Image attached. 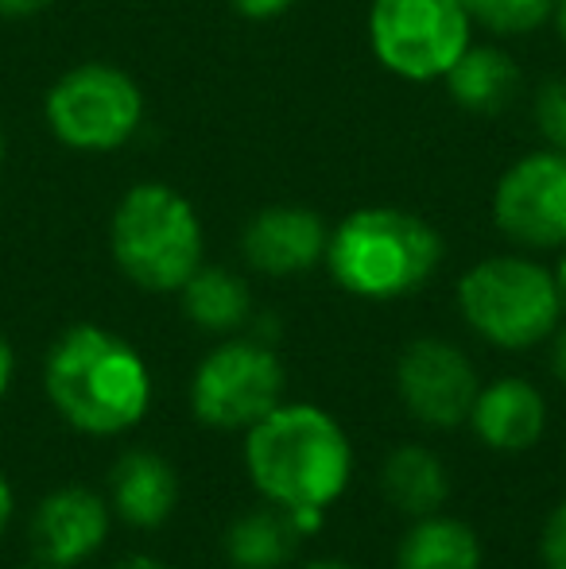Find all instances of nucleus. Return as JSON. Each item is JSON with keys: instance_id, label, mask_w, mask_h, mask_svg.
I'll return each instance as SVG.
<instances>
[{"instance_id": "1", "label": "nucleus", "mask_w": 566, "mask_h": 569, "mask_svg": "<svg viewBox=\"0 0 566 569\" xmlns=\"http://www.w3.org/2000/svg\"><path fill=\"white\" fill-rule=\"evenodd\" d=\"M43 383L54 411L82 435H125L151 407L148 365L106 326H70L47 352Z\"/></svg>"}, {"instance_id": "2", "label": "nucleus", "mask_w": 566, "mask_h": 569, "mask_svg": "<svg viewBox=\"0 0 566 569\" xmlns=\"http://www.w3.org/2000/svg\"><path fill=\"white\" fill-rule=\"evenodd\" d=\"M245 465L268 503L284 511H326L349 485L354 446L322 407L280 403L249 427Z\"/></svg>"}, {"instance_id": "3", "label": "nucleus", "mask_w": 566, "mask_h": 569, "mask_svg": "<svg viewBox=\"0 0 566 569\" xmlns=\"http://www.w3.org/2000/svg\"><path fill=\"white\" fill-rule=\"evenodd\" d=\"M322 263L341 291L393 302L430 283L443 263V237L400 206H361L330 229Z\"/></svg>"}, {"instance_id": "4", "label": "nucleus", "mask_w": 566, "mask_h": 569, "mask_svg": "<svg viewBox=\"0 0 566 569\" xmlns=\"http://www.w3.org/2000/svg\"><path fill=\"white\" fill-rule=\"evenodd\" d=\"M109 252L121 276L140 291L179 295L202 268V218L182 190L167 182H137L121 194L109 221Z\"/></svg>"}, {"instance_id": "5", "label": "nucleus", "mask_w": 566, "mask_h": 569, "mask_svg": "<svg viewBox=\"0 0 566 569\" xmlns=\"http://www.w3.org/2000/svg\"><path fill=\"white\" fill-rule=\"evenodd\" d=\"M466 326L497 349H532L559 330L563 291L555 271L532 256H489L458 279Z\"/></svg>"}, {"instance_id": "6", "label": "nucleus", "mask_w": 566, "mask_h": 569, "mask_svg": "<svg viewBox=\"0 0 566 569\" xmlns=\"http://www.w3.org/2000/svg\"><path fill=\"white\" fill-rule=\"evenodd\" d=\"M43 120L62 148L109 156L137 140L143 124V90L117 62H78L47 90Z\"/></svg>"}, {"instance_id": "7", "label": "nucleus", "mask_w": 566, "mask_h": 569, "mask_svg": "<svg viewBox=\"0 0 566 569\" xmlns=\"http://www.w3.org/2000/svg\"><path fill=\"white\" fill-rule=\"evenodd\" d=\"M373 59L400 82H443L474 43L461 0H369L365 20Z\"/></svg>"}, {"instance_id": "8", "label": "nucleus", "mask_w": 566, "mask_h": 569, "mask_svg": "<svg viewBox=\"0 0 566 569\" xmlns=\"http://www.w3.org/2000/svg\"><path fill=\"white\" fill-rule=\"evenodd\" d=\"M284 365L265 341L234 338L206 352L190 380V407L214 430H249L280 407Z\"/></svg>"}, {"instance_id": "9", "label": "nucleus", "mask_w": 566, "mask_h": 569, "mask_svg": "<svg viewBox=\"0 0 566 569\" xmlns=\"http://www.w3.org/2000/svg\"><path fill=\"white\" fill-rule=\"evenodd\" d=\"M493 226L516 248H566V151L536 148L513 159L493 187Z\"/></svg>"}, {"instance_id": "10", "label": "nucleus", "mask_w": 566, "mask_h": 569, "mask_svg": "<svg viewBox=\"0 0 566 569\" xmlns=\"http://www.w3.org/2000/svg\"><path fill=\"white\" fill-rule=\"evenodd\" d=\"M396 388L404 407L435 430H454L458 422H466L481 391L466 352L438 338H419L400 352Z\"/></svg>"}, {"instance_id": "11", "label": "nucleus", "mask_w": 566, "mask_h": 569, "mask_svg": "<svg viewBox=\"0 0 566 569\" xmlns=\"http://www.w3.org/2000/svg\"><path fill=\"white\" fill-rule=\"evenodd\" d=\"M326 240H330V229L315 210L280 202L252 213L241 232V252L260 276L287 279L326 260Z\"/></svg>"}, {"instance_id": "12", "label": "nucleus", "mask_w": 566, "mask_h": 569, "mask_svg": "<svg viewBox=\"0 0 566 569\" xmlns=\"http://www.w3.org/2000/svg\"><path fill=\"white\" fill-rule=\"evenodd\" d=\"M109 535V508L82 485L54 488L31 516V550L39 562L70 569L93 555Z\"/></svg>"}, {"instance_id": "13", "label": "nucleus", "mask_w": 566, "mask_h": 569, "mask_svg": "<svg viewBox=\"0 0 566 569\" xmlns=\"http://www.w3.org/2000/svg\"><path fill=\"white\" fill-rule=\"evenodd\" d=\"M477 438L500 453H520L539 442L547 427V403L528 380L505 376L489 388L477 391L474 411H469Z\"/></svg>"}, {"instance_id": "14", "label": "nucleus", "mask_w": 566, "mask_h": 569, "mask_svg": "<svg viewBox=\"0 0 566 569\" xmlns=\"http://www.w3.org/2000/svg\"><path fill=\"white\" fill-rule=\"evenodd\" d=\"M109 488H113V508L125 523L132 527H151L167 523L179 503V477L167 465V457L151 453V450H129L121 461L113 465V477H109Z\"/></svg>"}, {"instance_id": "15", "label": "nucleus", "mask_w": 566, "mask_h": 569, "mask_svg": "<svg viewBox=\"0 0 566 569\" xmlns=\"http://www.w3.org/2000/svg\"><path fill=\"white\" fill-rule=\"evenodd\" d=\"M443 82L458 109L489 117L516 101V93H520V67H516V59L505 47L469 43L466 54L454 62Z\"/></svg>"}, {"instance_id": "16", "label": "nucleus", "mask_w": 566, "mask_h": 569, "mask_svg": "<svg viewBox=\"0 0 566 569\" xmlns=\"http://www.w3.org/2000/svg\"><path fill=\"white\" fill-rule=\"evenodd\" d=\"M182 315L210 333H234L249 322L252 291L237 271L229 268H198L187 283L179 287Z\"/></svg>"}, {"instance_id": "17", "label": "nucleus", "mask_w": 566, "mask_h": 569, "mask_svg": "<svg viewBox=\"0 0 566 569\" xmlns=\"http://www.w3.org/2000/svg\"><path fill=\"white\" fill-rule=\"evenodd\" d=\"M396 569H481V542L458 519L424 516L404 535Z\"/></svg>"}, {"instance_id": "18", "label": "nucleus", "mask_w": 566, "mask_h": 569, "mask_svg": "<svg viewBox=\"0 0 566 569\" xmlns=\"http://www.w3.org/2000/svg\"><path fill=\"white\" fill-rule=\"evenodd\" d=\"M385 492L404 516H435L450 496V477L427 446H400L385 465Z\"/></svg>"}, {"instance_id": "19", "label": "nucleus", "mask_w": 566, "mask_h": 569, "mask_svg": "<svg viewBox=\"0 0 566 569\" xmlns=\"http://www.w3.org/2000/svg\"><path fill=\"white\" fill-rule=\"evenodd\" d=\"M302 535L295 531V523L287 519L284 508H260V511H245L226 535V550L229 562L237 569H280L291 558L295 542Z\"/></svg>"}, {"instance_id": "20", "label": "nucleus", "mask_w": 566, "mask_h": 569, "mask_svg": "<svg viewBox=\"0 0 566 569\" xmlns=\"http://www.w3.org/2000/svg\"><path fill=\"white\" fill-rule=\"evenodd\" d=\"M474 20V28H485L497 39L532 36L536 28L552 23L555 0H461Z\"/></svg>"}, {"instance_id": "21", "label": "nucleus", "mask_w": 566, "mask_h": 569, "mask_svg": "<svg viewBox=\"0 0 566 569\" xmlns=\"http://www.w3.org/2000/svg\"><path fill=\"white\" fill-rule=\"evenodd\" d=\"M532 120H536L544 148L566 151V78H552L539 86L532 101Z\"/></svg>"}, {"instance_id": "22", "label": "nucleus", "mask_w": 566, "mask_h": 569, "mask_svg": "<svg viewBox=\"0 0 566 569\" xmlns=\"http://www.w3.org/2000/svg\"><path fill=\"white\" fill-rule=\"evenodd\" d=\"M544 566L566 569V500L552 511L544 527Z\"/></svg>"}, {"instance_id": "23", "label": "nucleus", "mask_w": 566, "mask_h": 569, "mask_svg": "<svg viewBox=\"0 0 566 569\" xmlns=\"http://www.w3.org/2000/svg\"><path fill=\"white\" fill-rule=\"evenodd\" d=\"M234 12L241 20H252V23H268V20H280L284 12H291L299 0H229Z\"/></svg>"}, {"instance_id": "24", "label": "nucleus", "mask_w": 566, "mask_h": 569, "mask_svg": "<svg viewBox=\"0 0 566 569\" xmlns=\"http://www.w3.org/2000/svg\"><path fill=\"white\" fill-rule=\"evenodd\" d=\"M54 0H0V16L4 20H31V16L47 12Z\"/></svg>"}, {"instance_id": "25", "label": "nucleus", "mask_w": 566, "mask_h": 569, "mask_svg": "<svg viewBox=\"0 0 566 569\" xmlns=\"http://www.w3.org/2000/svg\"><path fill=\"white\" fill-rule=\"evenodd\" d=\"M552 372L566 383V326L552 333Z\"/></svg>"}, {"instance_id": "26", "label": "nucleus", "mask_w": 566, "mask_h": 569, "mask_svg": "<svg viewBox=\"0 0 566 569\" xmlns=\"http://www.w3.org/2000/svg\"><path fill=\"white\" fill-rule=\"evenodd\" d=\"M12 372H16V357H12V345L4 341V333H0V399H4L8 383H12Z\"/></svg>"}, {"instance_id": "27", "label": "nucleus", "mask_w": 566, "mask_h": 569, "mask_svg": "<svg viewBox=\"0 0 566 569\" xmlns=\"http://www.w3.org/2000/svg\"><path fill=\"white\" fill-rule=\"evenodd\" d=\"M12 508H16V500H12V485H8L4 472H0V535H4L8 519H12Z\"/></svg>"}, {"instance_id": "28", "label": "nucleus", "mask_w": 566, "mask_h": 569, "mask_svg": "<svg viewBox=\"0 0 566 569\" xmlns=\"http://www.w3.org/2000/svg\"><path fill=\"white\" fill-rule=\"evenodd\" d=\"M113 569H167V566L156 562V558H125V562H117Z\"/></svg>"}, {"instance_id": "29", "label": "nucleus", "mask_w": 566, "mask_h": 569, "mask_svg": "<svg viewBox=\"0 0 566 569\" xmlns=\"http://www.w3.org/2000/svg\"><path fill=\"white\" fill-rule=\"evenodd\" d=\"M552 23H555V31H559V39H563V43H566V0H555Z\"/></svg>"}, {"instance_id": "30", "label": "nucleus", "mask_w": 566, "mask_h": 569, "mask_svg": "<svg viewBox=\"0 0 566 569\" xmlns=\"http://www.w3.org/2000/svg\"><path fill=\"white\" fill-rule=\"evenodd\" d=\"M555 279H559V291H563V307H566V248H563V260L555 268Z\"/></svg>"}, {"instance_id": "31", "label": "nucleus", "mask_w": 566, "mask_h": 569, "mask_svg": "<svg viewBox=\"0 0 566 569\" xmlns=\"http://www.w3.org/2000/svg\"><path fill=\"white\" fill-rule=\"evenodd\" d=\"M302 569H354V566H346V562H310Z\"/></svg>"}, {"instance_id": "32", "label": "nucleus", "mask_w": 566, "mask_h": 569, "mask_svg": "<svg viewBox=\"0 0 566 569\" xmlns=\"http://www.w3.org/2000/svg\"><path fill=\"white\" fill-rule=\"evenodd\" d=\"M4 156H8V148H4V128H0V174H4Z\"/></svg>"}, {"instance_id": "33", "label": "nucleus", "mask_w": 566, "mask_h": 569, "mask_svg": "<svg viewBox=\"0 0 566 569\" xmlns=\"http://www.w3.org/2000/svg\"><path fill=\"white\" fill-rule=\"evenodd\" d=\"M23 569H59V566H47V562H39V566H23Z\"/></svg>"}]
</instances>
